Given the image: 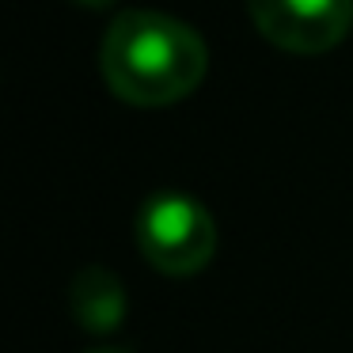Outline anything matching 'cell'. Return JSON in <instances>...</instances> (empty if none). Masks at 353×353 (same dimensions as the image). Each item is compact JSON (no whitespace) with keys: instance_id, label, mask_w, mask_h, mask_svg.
<instances>
[{"instance_id":"obj_1","label":"cell","mask_w":353,"mask_h":353,"mask_svg":"<svg viewBox=\"0 0 353 353\" xmlns=\"http://www.w3.org/2000/svg\"><path fill=\"white\" fill-rule=\"evenodd\" d=\"M107 88L130 107H171L198 92L209 69L205 39L163 12H122L99 50Z\"/></svg>"},{"instance_id":"obj_2","label":"cell","mask_w":353,"mask_h":353,"mask_svg":"<svg viewBox=\"0 0 353 353\" xmlns=\"http://www.w3.org/2000/svg\"><path fill=\"white\" fill-rule=\"evenodd\" d=\"M137 247L152 270L190 277L216 254V221L190 194H152L137 213Z\"/></svg>"},{"instance_id":"obj_3","label":"cell","mask_w":353,"mask_h":353,"mask_svg":"<svg viewBox=\"0 0 353 353\" xmlns=\"http://www.w3.org/2000/svg\"><path fill=\"white\" fill-rule=\"evenodd\" d=\"M247 16L277 50L327 54L350 34L353 0H247Z\"/></svg>"},{"instance_id":"obj_4","label":"cell","mask_w":353,"mask_h":353,"mask_svg":"<svg viewBox=\"0 0 353 353\" xmlns=\"http://www.w3.org/2000/svg\"><path fill=\"white\" fill-rule=\"evenodd\" d=\"M69 312L92 334H110L125 319V285L107 266H84L69 285Z\"/></svg>"},{"instance_id":"obj_5","label":"cell","mask_w":353,"mask_h":353,"mask_svg":"<svg viewBox=\"0 0 353 353\" xmlns=\"http://www.w3.org/2000/svg\"><path fill=\"white\" fill-rule=\"evenodd\" d=\"M88 353H130V350H118V345H99V350H88Z\"/></svg>"},{"instance_id":"obj_6","label":"cell","mask_w":353,"mask_h":353,"mask_svg":"<svg viewBox=\"0 0 353 353\" xmlns=\"http://www.w3.org/2000/svg\"><path fill=\"white\" fill-rule=\"evenodd\" d=\"M80 4H107V0H80Z\"/></svg>"}]
</instances>
